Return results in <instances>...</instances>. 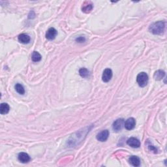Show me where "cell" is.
I'll return each mask as SVG.
<instances>
[{
  "instance_id": "1",
  "label": "cell",
  "mask_w": 167,
  "mask_h": 167,
  "mask_svg": "<svg viewBox=\"0 0 167 167\" xmlns=\"http://www.w3.org/2000/svg\"><path fill=\"white\" fill-rule=\"evenodd\" d=\"M165 29V22L163 21H158L152 24L149 26V30L154 35H161L163 33Z\"/></svg>"
},
{
  "instance_id": "2",
  "label": "cell",
  "mask_w": 167,
  "mask_h": 167,
  "mask_svg": "<svg viewBox=\"0 0 167 167\" xmlns=\"http://www.w3.org/2000/svg\"><path fill=\"white\" fill-rule=\"evenodd\" d=\"M136 82L139 85V86H141L142 88L145 87L147 84H148V75L144 72L140 73L139 74L137 75Z\"/></svg>"
},
{
  "instance_id": "3",
  "label": "cell",
  "mask_w": 167,
  "mask_h": 167,
  "mask_svg": "<svg viewBox=\"0 0 167 167\" xmlns=\"http://www.w3.org/2000/svg\"><path fill=\"white\" fill-rule=\"evenodd\" d=\"M124 123L125 122L124 119L119 118V119H116V121L114 122V124H113V125H112L114 131L116 132L121 131L123 129V127H124Z\"/></svg>"
},
{
  "instance_id": "4",
  "label": "cell",
  "mask_w": 167,
  "mask_h": 167,
  "mask_svg": "<svg viewBox=\"0 0 167 167\" xmlns=\"http://www.w3.org/2000/svg\"><path fill=\"white\" fill-rule=\"evenodd\" d=\"M112 77V71L110 69H106L103 71L102 80L105 82H109Z\"/></svg>"
},
{
  "instance_id": "5",
  "label": "cell",
  "mask_w": 167,
  "mask_h": 167,
  "mask_svg": "<svg viewBox=\"0 0 167 167\" xmlns=\"http://www.w3.org/2000/svg\"><path fill=\"white\" fill-rule=\"evenodd\" d=\"M136 125V120L133 117H130L127 119L124 123V126L127 130H132L134 128Z\"/></svg>"
},
{
  "instance_id": "6",
  "label": "cell",
  "mask_w": 167,
  "mask_h": 167,
  "mask_svg": "<svg viewBox=\"0 0 167 167\" xmlns=\"http://www.w3.org/2000/svg\"><path fill=\"white\" fill-rule=\"evenodd\" d=\"M127 144L133 148H138L141 146V142L139 140L134 137H131L127 140Z\"/></svg>"
},
{
  "instance_id": "7",
  "label": "cell",
  "mask_w": 167,
  "mask_h": 167,
  "mask_svg": "<svg viewBox=\"0 0 167 167\" xmlns=\"http://www.w3.org/2000/svg\"><path fill=\"white\" fill-rule=\"evenodd\" d=\"M58 34V31L55 28H50L48 29L46 33V38L48 40H54Z\"/></svg>"
},
{
  "instance_id": "8",
  "label": "cell",
  "mask_w": 167,
  "mask_h": 167,
  "mask_svg": "<svg viewBox=\"0 0 167 167\" xmlns=\"http://www.w3.org/2000/svg\"><path fill=\"white\" fill-rule=\"evenodd\" d=\"M109 136V131L108 130H103L97 135V139L100 142H105Z\"/></svg>"
},
{
  "instance_id": "9",
  "label": "cell",
  "mask_w": 167,
  "mask_h": 167,
  "mask_svg": "<svg viewBox=\"0 0 167 167\" xmlns=\"http://www.w3.org/2000/svg\"><path fill=\"white\" fill-rule=\"evenodd\" d=\"M18 160L22 163H27L30 161V157L29 155L24 152H21L18 154Z\"/></svg>"
},
{
  "instance_id": "10",
  "label": "cell",
  "mask_w": 167,
  "mask_h": 167,
  "mask_svg": "<svg viewBox=\"0 0 167 167\" xmlns=\"http://www.w3.org/2000/svg\"><path fill=\"white\" fill-rule=\"evenodd\" d=\"M18 41L20 43L22 44H28L30 42V37H29L28 34L26 33H22L19 35L18 37Z\"/></svg>"
},
{
  "instance_id": "11",
  "label": "cell",
  "mask_w": 167,
  "mask_h": 167,
  "mask_svg": "<svg viewBox=\"0 0 167 167\" xmlns=\"http://www.w3.org/2000/svg\"><path fill=\"white\" fill-rule=\"evenodd\" d=\"M129 163L133 166H139L141 165V161H140V159L136 156L132 155L131 157H130L129 159Z\"/></svg>"
},
{
  "instance_id": "12",
  "label": "cell",
  "mask_w": 167,
  "mask_h": 167,
  "mask_svg": "<svg viewBox=\"0 0 167 167\" xmlns=\"http://www.w3.org/2000/svg\"><path fill=\"white\" fill-rule=\"evenodd\" d=\"M10 110V107L7 103H1V106H0V113L1 114L4 115L9 113Z\"/></svg>"
},
{
  "instance_id": "13",
  "label": "cell",
  "mask_w": 167,
  "mask_h": 167,
  "mask_svg": "<svg viewBox=\"0 0 167 167\" xmlns=\"http://www.w3.org/2000/svg\"><path fill=\"white\" fill-rule=\"evenodd\" d=\"M93 9V5L92 3H89V2H86L85 3H84L83 7L82 8V11L85 13H89Z\"/></svg>"
},
{
  "instance_id": "14",
  "label": "cell",
  "mask_w": 167,
  "mask_h": 167,
  "mask_svg": "<svg viewBox=\"0 0 167 167\" xmlns=\"http://www.w3.org/2000/svg\"><path fill=\"white\" fill-rule=\"evenodd\" d=\"M164 76H165V73L164 71L158 70L155 73L153 77L155 80H161L164 77Z\"/></svg>"
},
{
  "instance_id": "15",
  "label": "cell",
  "mask_w": 167,
  "mask_h": 167,
  "mask_svg": "<svg viewBox=\"0 0 167 167\" xmlns=\"http://www.w3.org/2000/svg\"><path fill=\"white\" fill-rule=\"evenodd\" d=\"M42 57L41 55L39 54L38 52H33L32 55H31V60L33 61V62H39L41 60Z\"/></svg>"
},
{
  "instance_id": "16",
  "label": "cell",
  "mask_w": 167,
  "mask_h": 167,
  "mask_svg": "<svg viewBox=\"0 0 167 167\" xmlns=\"http://www.w3.org/2000/svg\"><path fill=\"white\" fill-rule=\"evenodd\" d=\"M15 90L17 93H18L20 95H24L25 93V90H24V86L19 83L16 84L15 85Z\"/></svg>"
},
{
  "instance_id": "17",
  "label": "cell",
  "mask_w": 167,
  "mask_h": 167,
  "mask_svg": "<svg viewBox=\"0 0 167 167\" xmlns=\"http://www.w3.org/2000/svg\"><path fill=\"white\" fill-rule=\"evenodd\" d=\"M79 74L81 77L83 78H88V77H89L90 72L87 69L82 68L79 70Z\"/></svg>"
},
{
  "instance_id": "18",
  "label": "cell",
  "mask_w": 167,
  "mask_h": 167,
  "mask_svg": "<svg viewBox=\"0 0 167 167\" xmlns=\"http://www.w3.org/2000/svg\"><path fill=\"white\" fill-rule=\"evenodd\" d=\"M148 149L149 150L154 152L155 153H157V149L155 147H154L153 146H151V145H149L148 146Z\"/></svg>"
},
{
  "instance_id": "19",
  "label": "cell",
  "mask_w": 167,
  "mask_h": 167,
  "mask_svg": "<svg viewBox=\"0 0 167 167\" xmlns=\"http://www.w3.org/2000/svg\"><path fill=\"white\" fill-rule=\"evenodd\" d=\"M76 41H77L78 43H84V42L86 41V39L84 37H78L76 39Z\"/></svg>"
}]
</instances>
